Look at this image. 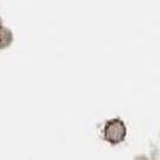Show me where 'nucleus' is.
<instances>
[{"instance_id":"1","label":"nucleus","mask_w":160,"mask_h":160,"mask_svg":"<svg viewBox=\"0 0 160 160\" xmlns=\"http://www.w3.org/2000/svg\"><path fill=\"white\" fill-rule=\"evenodd\" d=\"M125 125L120 119L110 120L104 129L105 138L111 143H119L125 137Z\"/></svg>"}]
</instances>
